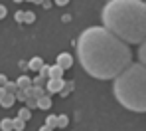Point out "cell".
I'll use <instances>...</instances> for the list:
<instances>
[{
    "label": "cell",
    "instance_id": "cell-14",
    "mask_svg": "<svg viewBox=\"0 0 146 131\" xmlns=\"http://www.w3.org/2000/svg\"><path fill=\"white\" fill-rule=\"evenodd\" d=\"M73 89H75V83H73V81H65L63 89L59 91V95H61V97H67V95H69V91H73Z\"/></svg>",
    "mask_w": 146,
    "mask_h": 131
},
{
    "label": "cell",
    "instance_id": "cell-6",
    "mask_svg": "<svg viewBox=\"0 0 146 131\" xmlns=\"http://www.w3.org/2000/svg\"><path fill=\"white\" fill-rule=\"evenodd\" d=\"M28 68H30L32 72H38V74H40V70L44 68V60H42L40 56H36V58H32V60H30Z\"/></svg>",
    "mask_w": 146,
    "mask_h": 131
},
{
    "label": "cell",
    "instance_id": "cell-17",
    "mask_svg": "<svg viewBox=\"0 0 146 131\" xmlns=\"http://www.w3.org/2000/svg\"><path fill=\"white\" fill-rule=\"evenodd\" d=\"M46 125L51 127V129H55L57 127V115H49L48 119H46Z\"/></svg>",
    "mask_w": 146,
    "mask_h": 131
},
{
    "label": "cell",
    "instance_id": "cell-25",
    "mask_svg": "<svg viewBox=\"0 0 146 131\" xmlns=\"http://www.w3.org/2000/svg\"><path fill=\"white\" fill-rule=\"evenodd\" d=\"M6 83H8V78L4 74H0V87H6Z\"/></svg>",
    "mask_w": 146,
    "mask_h": 131
},
{
    "label": "cell",
    "instance_id": "cell-5",
    "mask_svg": "<svg viewBox=\"0 0 146 131\" xmlns=\"http://www.w3.org/2000/svg\"><path fill=\"white\" fill-rule=\"evenodd\" d=\"M63 85H65L63 78H61V79H48V83H46V91H48V93H59V91L63 89Z\"/></svg>",
    "mask_w": 146,
    "mask_h": 131
},
{
    "label": "cell",
    "instance_id": "cell-19",
    "mask_svg": "<svg viewBox=\"0 0 146 131\" xmlns=\"http://www.w3.org/2000/svg\"><path fill=\"white\" fill-rule=\"evenodd\" d=\"M67 123H69L67 115H57V127H67Z\"/></svg>",
    "mask_w": 146,
    "mask_h": 131
},
{
    "label": "cell",
    "instance_id": "cell-23",
    "mask_svg": "<svg viewBox=\"0 0 146 131\" xmlns=\"http://www.w3.org/2000/svg\"><path fill=\"white\" fill-rule=\"evenodd\" d=\"M24 16H26V12H24V10H18V12L14 14V18H16V22H24Z\"/></svg>",
    "mask_w": 146,
    "mask_h": 131
},
{
    "label": "cell",
    "instance_id": "cell-30",
    "mask_svg": "<svg viewBox=\"0 0 146 131\" xmlns=\"http://www.w3.org/2000/svg\"><path fill=\"white\" fill-rule=\"evenodd\" d=\"M14 2H24V0H14Z\"/></svg>",
    "mask_w": 146,
    "mask_h": 131
},
{
    "label": "cell",
    "instance_id": "cell-21",
    "mask_svg": "<svg viewBox=\"0 0 146 131\" xmlns=\"http://www.w3.org/2000/svg\"><path fill=\"white\" fill-rule=\"evenodd\" d=\"M12 121H14V131H24L26 123L22 121V119H18V117H16V119H12Z\"/></svg>",
    "mask_w": 146,
    "mask_h": 131
},
{
    "label": "cell",
    "instance_id": "cell-24",
    "mask_svg": "<svg viewBox=\"0 0 146 131\" xmlns=\"http://www.w3.org/2000/svg\"><path fill=\"white\" fill-rule=\"evenodd\" d=\"M40 76H44V78H49V66L44 64V68L40 70Z\"/></svg>",
    "mask_w": 146,
    "mask_h": 131
},
{
    "label": "cell",
    "instance_id": "cell-13",
    "mask_svg": "<svg viewBox=\"0 0 146 131\" xmlns=\"http://www.w3.org/2000/svg\"><path fill=\"white\" fill-rule=\"evenodd\" d=\"M138 62H140L142 66H146V40L138 46Z\"/></svg>",
    "mask_w": 146,
    "mask_h": 131
},
{
    "label": "cell",
    "instance_id": "cell-2",
    "mask_svg": "<svg viewBox=\"0 0 146 131\" xmlns=\"http://www.w3.org/2000/svg\"><path fill=\"white\" fill-rule=\"evenodd\" d=\"M101 24L124 44H142L146 40L144 0H109L101 10Z\"/></svg>",
    "mask_w": 146,
    "mask_h": 131
},
{
    "label": "cell",
    "instance_id": "cell-20",
    "mask_svg": "<svg viewBox=\"0 0 146 131\" xmlns=\"http://www.w3.org/2000/svg\"><path fill=\"white\" fill-rule=\"evenodd\" d=\"M24 103H26V109H30V111L38 107V101H36V97H28V99H26Z\"/></svg>",
    "mask_w": 146,
    "mask_h": 131
},
{
    "label": "cell",
    "instance_id": "cell-31",
    "mask_svg": "<svg viewBox=\"0 0 146 131\" xmlns=\"http://www.w3.org/2000/svg\"><path fill=\"white\" fill-rule=\"evenodd\" d=\"M26 2H36V0H26Z\"/></svg>",
    "mask_w": 146,
    "mask_h": 131
},
{
    "label": "cell",
    "instance_id": "cell-9",
    "mask_svg": "<svg viewBox=\"0 0 146 131\" xmlns=\"http://www.w3.org/2000/svg\"><path fill=\"white\" fill-rule=\"evenodd\" d=\"M36 101H38V107H40V109H49V107H51V97H49V93L38 97Z\"/></svg>",
    "mask_w": 146,
    "mask_h": 131
},
{
    "label": "cell",
    "instance_id": "cell-22",
    "mask_svg": "<svg viewBox=\"0 0 146 131\" xmlns=\"http://www.w3.org/2000/svg\"><path fill=\"white\" fill-rule=\"evenodd\" d=\"M26 99H28L26 91L24 89H18V91H16V101H26Z\"/></svg>",
    "mask_w": 146,
    "mask_h": 131
},
{
    "label": "cell",
    "instance_id": "cell-18",
    "mask_svg": "<svg viewBox=\"0 0 146 131\" xmlns=\"http://www.w3.org/2000/svg\"><path fill=\"white\" fill-rule=\"evenodd\" d=\"M4 89H6L8 93H14V95H16V91H18V85H16V81H8Z\"/></svg>",
    "mask_w": 146,
    "mask_h": 131
},
{
    "label": "cell",
    "instance_id": "cell-11",
    "mask_svg": "<svg viewBox=\"0 0 146 131\" xmlns=\"http://www.w3.org/2000/svg\"><path fill=\"white\" fill-rule=\"evenodd\" d=\"M16 103V95H14V93H8V91H6V95H4V99H2V107H12V105Z\"/></svg>",
    "mask_w": 146,
    "mask_h": 131
},
{
    "label": "cell",
    "instance_id": "cell-3",
    "mask_svg": "<svg viewBox=\"0 0 146 131\" xmlns=\"http://www.w3.org/2000/svg\"><path fill=\"white\" fill-rule=\"evenodd\" d=\"M113 95L119 103L134 113H146V66L130 64L113 79Z\"/></svg>",
    "mask_w": 146,
    "mask_h": 131
},
{
    "label": "cell",
    "instance_id": "cell-32",
    "mask_svg": "<svg viewBox=\"0 0 146 131\" xmlns=\"http://www.w3.org/2000/svg\"><path fill=\"white\" fill-rule=\"evenodd\" d=\"M36 2H44V0H36Z\"/></svg>",
    "mask_w": 146,
    "mask_h": 131
},
{
    "label": "cell",
    "instance_id": "cell-1",
    "mask_svg": "<svg viewBox=\"0 0 146 131\" xmlns=\"http://www.w3.org/2000/svg\"><path fill=\"white\" fill-rule=\"evenodd\" d=\"M77 58L81 68L95 79H115L132 64L128 44L103 26H89L79 34Z\"/></svg>",
    "mask_w": 146,
    "mask_h": 131
},
{
    "label": "cell",
    "instance_id": "cell-8",
    "mask_svg": "<svg viewBox=\"0 0 146 131\" xmlns=\"http://www.w3.org/2000/svg\"><path fill=\"white\" fill-rule=\"evenodd\" d=\"M61 78H63V70L57 64L49 66V79H61Z\"/></svg>",
    "mask_w": 146,
    "mask_h": 131
},
{
    "label": "cell",
    "instance_id": "cell-12",
    "mask_svg": "<svg viewBox=\"0 0 146 131\" xmlns=\"http://www.w3.org/2000/svg\"><path fill=\"white\" fill-rule=\"evenodd\" d=\"M48 79H49V78H44V76H40V74H38L36 78L32 79V85H34V87H46Z\"/></svg>",
    "mask_w": 146,
    "mask_h": 131
},
{
    "label": "cell",
    "instance_id": "cell-10",
    "mask_svg": "<svg viewBox=\"0 0 146 131\" xmlns=\"http://www.w3.org/2000/svg\"><path fill=\"white\" fill-rule=\"evenodd\" d=\"M0 129H2V131H14V121H12L10 117L0 119Z\"/></svg>",
    "mask_w": 146,
    "mask_h": 131
},
{
    "label": "cell",
    "instance_id": "cell-7",
    "mask_svg": "<svg viewBox=\"0 0 146 131\" xmlns=\"http://www.w3.org/2000/svg\"><path fill=\"white\" fill-rule=\"evenodd\" d=\"M16 85H18V89H28V87H32V78L26 76V74H22V76L18 78V81H16Z\"/></svg>",
    "mask_w": 146,
    "mask_h": 131
},
{
    "label": "cell",
    "instance_id": "cell-26",
    "mask_svg": "<svg viewBox=\"0 0 146 131\" xmlns=\"http://www.w3.org/2000/svg\"><path fill=\"white\" fill-rule=\"evenodd\" d=\"M2 18H6V6L4 4H0V20Z\"/></svg>",
    "mask_w": 146,
    "mask_h": 131
},
{
    "label": "cell",
    "instance_id": "cell-15",
    "mask_svg": "<svg viewBox=\"0 0 146 131\" xmlns=\"http://www.w3.org/2000/svg\"><path fill=\"white\" fill-rule=\"evenodd\" d=\"M30 117H32V111L30 109H26V107H22L20 111H18V119H22V121H30Z\"/></svg>",
    "mask_w": 146,
    "mask_h": 131
},
{
    "label": "cell",
    "instance_id": "cell-29",
    "mask_svg": "<svg viewBox=\"0 0 146 131\" xmlns=\"http://www.w3.org/2000/svg\"><path fill=\"white\" fill-rule=\"evenodd\" d=\"M40 131H53V129H51V127H48V125H42V127H40Z\"/></svg>",
    "mask_w": 146,
    "mask_h": 131
},
{
    "label": "cell",
    "instance_id": "cell-28",
    "mask_svg": "<svg viewBox=\"0 0 146 131\" xmlns=\"http://www.w3.org/2000/svg\"><path fill=\"white\" fill-rule=\"evenodd\" d=\"M4 95H6V89H4V87H0V103H2V99H4Z\"/></svg>",
    "mask_w": 146,
    "mask_h": 131
},
{
    "label": "cell",
    "instance_id": "cell-16",
    "mask_svg": "<svg viewBox=\"0 0 146 131\" xmlns=\"http://www.w3.org/2000/svg\"><path fill=\"white\" fill-rule=\"evenodd\" d=\"M36 22V14L32 10H26V16H24V24H34Z\"/></svg>",
    "mask_w": 146,
    "mask_h": 131
},
{
    "label": "cell",
    "instance_id": "cell-27",
    "mask_svg": "<svg viewBox=\"0 0 146 131\" xmlns=\"http://www.w3.org/2000/svg\"><path fill=\"white\" fill-rule=\"evenodd\" d=\"M55 4L57 6H65V4H69V0H55Z\"/></svg>",
    "mask_w": 146,
    "mask_h": 131
},
{
    "label": "cell",
    "instance_id": "cell-4",
    "mask_svg": "<svg viewBox=\"0 0 146 131\" xmlns=\"http://www.w3.org/2000/svg\"><path fill=\"white\" fill-rule=\"evenodd\" d=\"M55 64L65 72L67 68H71V66H73V56H71V54H67V52H61L57 58H55Z\"/></svg>",
    "mask_w": 146,
    "mask_h": 131
}]
</instances>
